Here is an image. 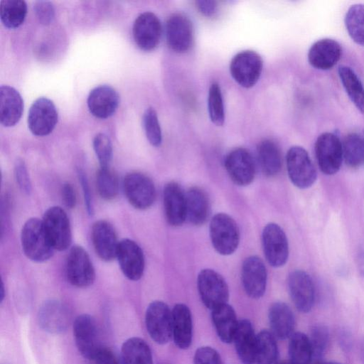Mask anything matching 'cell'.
<instances>
[{"instance_id": "30", "label": "cell", "mask_w": 364, "mask_h": 364, "mask_svg": "<svg viewBox=\"0 0 364 364\" xmlns=\"http://www.w3.org/2000/svg\"><path fill=\"white\" fill-rule=\"evenodd\" d=\"M186 219L195 225H203L208 218L210 205L205 193L192 187L186 193Z\"/></svg>"}, {"instance_id": "40", "label": "cell", "mask_w": 364, "mask_h": 364, "mask_svg": "<svg viewBox=\"0 0 364 364\" xmlns=\"http://www.w3.org/2000/svg\"><path fill=\"white\" fill-rule=\"evenodd\" d=\"M208 109L211 122L222 126L225 122L224 104L220 87L216 82L212 83L209 88Z\"/></svg>"}, {"instance_id": "49", "label": "cell", "mask_w": 364, "mask_h": 364, "mask_svg": "<svg viewBox=\"0 0 364 364\" xmlns=\"http://www.w3.org/2000/svg\"><path fill=\"white\" fill-rule=\"evenodd\" d=\"M62 197L65 205L68 208H73L76 205V194L71 184L64 183L62 188Z\"/></svg>"}, {"instance_id": "39", "label": "cell", "mask_w": 364, "mask_h": 364, "mask_svg": "<svg viewBox=\"0 0 364 364\" xmlns=\"http://www.w3.org/2000/svg\"><path fill=\"white\" fill-rule=\"evenodd\" d=\"M96 186L99 195L104 200H113L118 194L117 176L109 167L99 168L96 176Z\"/></svg>"}, {"instance_id": "5", "label": "cell", "mask_w": 364, "mask_h": 364, "mask_svg": "<svg viewBox=\"0 0 364 364\" xmlns=\"http://www.w3.org/2000/svg\"><path fill=\"white\" fill-rule=\"evenodd\" d=\"M145 324L149 335L156 343L164 345L172 338V313L164 302L154 301L148 306Z\"/></svg>"}, {"instance_id": "3", "label": "cell", "mask_w": 364, "mask_h": 364, "mask_svg": "<svg viewBox=\"0 0 364 364\" xmlns=\"http://www.w3.org/2000/svg\"><path fill=\"white\" fill-rule=\"evenodd\" d=\"M198 289L204 305L211 311L228 304L229 289L224 278L217 272L204 269L197 279Z\"/></svg>"}, {"instance_id": "12", "label": "cell", "mask_w": 364, "mask_h": 364, "mask_svg": "<svg viewBox=\"0 0 364 364\" xmlns=\"http://www.w3.org/2000/svg\"><path fill=\"white\" fill-rule=\"evenodd\" d=\"M58 112L54 103L41 97L31 105L28 114V126L31 132L38 136L50 134L58 122Z\"/></svg>"}, {"instance_id": "50", "label": "cell", "mask_w": 364, "mask_h": 364, "mask_svg": "<svg viewBox=\"0 0 364 364\" xmlns=\"http://www.w3.org/2000/svg\"><path fill=\"white\" fill-rule=\"evenodd\" d=\"M198 11L207 17L213 16L218 10V4L215 1L200 0L196 2Z\"/></svg>"}, {"instance_id": "55", "label": "cell", "mask_w": 364, "mask_h": 364, "mask_svg": "<svg viewBox=\"0 0 364 364\" xmlns=\"http://www.w3.org/2000/svg\"><path fill=\"white\" fill-rule=\"evenodd\" d=\"M323 364H341V363H339L337 362H328V363H324Z\"/></svg>"}, {"instance_id": "45", "label": "cell", "mask_w": 364, "mask_h": 364, "mask_svg": "<svg viewBox=\"0 0 364 364\" xmlns=\"http://www.w3.org/2000/svg\"><path fill=\"white\" fill-rule=\"evenodd\" d=\"M193 364H223L219 353L210 346L198 348L194 354Z\"/></svg>"}, {"instance_id": "13", "label": "cell", "mask_w": 364, "mask_h": 364, "mask_svg": "<svg viewBox=\"0 0 364 364\" xmlns=\"http://www.w3.org/2000/svg\"><path fill=\"white\" fill-rule=\"evenodd\" d=\"M262 242L265 258L271 266L279 267L287 262L288 240L284 230L277 224L271 223L264 227Z\"/></svg>"}, {"instance_id": "19", "label": "cell", "mask_w": 364, "mask_h": 364, "mask_svg": "<svg viewBox=\"0 0 364 364\" xmlns=\"http://www.w3.org/2000/svg\"><path fill=\"white\" fill-rule=\"evenodd\" d=\"M267 274L262 260L257 256L245 259L242 266L241 279L246 294L252 299L262 297L266 289Z\"/></svg>"}, {"instance_id": "56", "label": "cell", "mask_w": 364, "mask_h": 364, "mask_svg": "<svg viewBox=\"0 0 364 364\" xmlns=\"http://www.w3.org/2000/svg\"><path fill=\"white\" fill-rule=\"evenodd\" d=\"M314 364H323V363H320V362H316V363H314Z\"/></svg>"}, {"instance_id": "8", "label": "cell", "mask_w": 364, "mask_h": 364, "mask_svg": "<svg viewBox=\"0 0 364 364\" xmlns=\"http://www.w3.org/2000/svg\"><path fill=\"white\" fill-rule=\"evenodd\" d=\"M315 154L323 173L333 175L339 170L343 161V149L337 135L331 132L319 135L315 143Z\"/></svg>"}, {"instance_id": "4", "label": "cell", "mask_w": 364, "mask_h": 364, "mask_svg": "<svg viewBox=\"0 0 364 364\" xmlns=\"http://www.w3.org/2000/svg\"><path fill=\"white\" fill-rule=\"evenodd\" d=\"M263 60L261 56L251 50L237 53L230 63V73L241 87L250 88L258 81L262 74Z\"/></svg>"}, {"instance_id": "46", "label": "cell", "mask_w": 364, "mask_h": 364, "mask_svg": "<svg viewBox=\"0 0 364 364\" xmlns=\"http://www.w3.org/2000/svg\"><path fill=\"white\" fill-rule=\"evenodd\" d=\"M14 172L17 183L21 190L26 194H30L31 183L23 161L18 159L16 162Z\"/></svg>"}, {"instance_id": "28", "label": "cell", "mask_w": 364, "mask_h": 364, "mask_svg": "<svg viewBox=\"0 0 364 364\" xmlns=\"http://www.w3.org/2000/svg\"><path fill=\"white\" fill-rule=\"evenodd\" d=\"M232 342L237 354L243 364L255 363L257 335L249 320L239 321Z\"/></svg>"}, {"instance_id": "26", "label": "cell", "mask_w": 364, "mask_h": 364, "mask_svg": "<svg viewBox=\"0 0 364 364\" xmlns=\"http://www.w3.org/2000/svg\"><path fill=\"white\" fill-rule=\"evenodd\" d=\"M23 111V101L20 93L9 85L0 87V122L4 127L17 124Z\"/></svg>"}, {"instance_id": "15", "label": "cell", "mask_w": 364, "mask_h": 364, "mask_svg": "<svg viewBox=\"0 0 364 364\" xmlns=\"http://www.w3.org/2000/svg\"><path fill=\"white\" fill-rule=\"evenodd\" d=\"M161 33V21L154 13L144 12L135 19L132 34L136 45L141 50H154L160 42Z\"/></svg>"}, {"instance_id": "36", "label": "cell", "mask_w": 364, "mask_h": 364, "mask_svg": "<svg viewBox=\"0 0 364 364\" xmlns=\"http://www.w3.org/2000/svg\"><path fill=\"white\" fill-rule=\"evenodd\" d=\"M289 355L291 364H311L313 353L309 337L301 333H294L289 338Z\"/></svg>"}, {"instance_id": "17", "label": "cell", "mask_w": 364, "mask_h": 364, "mask_svg": "<svg viewBox=\"0 0 364 364\" xmlns=\"http://www.w3.org/2000/svg\"><path fill=\"white\" fill-rule=\"evenodd\" d=\"M124 275L130 280L141 279L144 270V257L139 245L130 239L119 242L117 257Z\"/></svg>"}, {"instance_id": "43", "label": "cell", "mask_w": 364, "mask_h": 364, "mask_svg": "<svg viewBox=\"0 0 364 364\" xmlns=\"http://www.w3.org/2000/svg\"><path fill=\"white\" fill-rule=\"evenodd\" d=\"M92 144L100 167H109L112 158V144L109 136L99 133L94 137Z\"/></svg>"}, {"instance_id": "14", "label": "cell", "mask_w": 364, "mask_h": 364, "mask_svg": "<svg viewBox=\"0 0 364 364\" xmlns=\"http://www.w3.org/2000/svg\"><path fill=\"white\" fill-rule=\"evenodd\" d=\"M166 39L168 46L174 52H187L193 41V28L190 19L179 13L171 14L166 22Z\"/></svg>"}, {"instance_id": "51", "label": "cell", "mask_w": 364, "mask_h": 364, "mask_svg": "<svg viewBox=\"0 0 364 364\" xmlns=\"http://www.w3.org/2000/svg\"><path fill=\"white\" fill-rule=\"evenodd\" d=\"M339 341L341 346L346 350H348L351 347V335L350 333L346 330L341 331L339 335Z\"/></svg>"}, {"instance_id": "9", "label": "cell", "mask_w": 364, "mask_h": 364, "mask_svg": "<svg viewBox=\"0 0 364 364\" xmlns=\"http://www.w3.org/2000/svg\"><path fill=\"white\" fill-rule=\"evenodd\" d=\"M66 276L72 285L79 288L87 287L94 282L95 269L82 247L75 245L70 250L66 260Z\"/></svg>"}, {"instance_id": "48", "label": "cell", "mask_w": 364, "mask_h": 364, "mask_svg": "<svg viewBox=\"0 0 364 364\" xmlns=\"http://www.w3.org/2000/svg\"><path fill=\"white\" fill-rule=\"evenodd\" d=\"M91 360L93 364H119L113 353L109 349L102 346Z\"/></svg>"}, {"instance_id": "10", "label": "cell", "mask_w": 364, "mask_h": 364, "mask_svg": "<svg viewBox=\"0 0 364 364\" xmlns=\"http://www.w3.org/2000/svg\"><path fill=\"white\" fill-rule=\"evenodd\" d=\"M123 186L128 201L136 209H147L155 201L154 184L150 178L141 173L127 174L124 178Z\"/></svg>"}, {"instance_id": "23", "label": "cell", "mask_w": 364, "mask_h": 364, "mask_svg": "<svg viewBox=\"0 0 364 364\" xmlns=\"http://www.w3.org/2000/svg\"><path fill=\"white\" fill-rule=\"evenodd\" d=\"M342 55L340 43L331 38H322L312 44L308 52L309 64L318 70L332 68Z\"/></svg>"}, {"instance_id": "6", "label": "cell", "mask_w": 364, "mask_h": 364, "mask_svg": "<svg viewBox=\"0 0 364 364\" xmlns=\"http://www.w3.org/2000/svg\"><path fill=\"white\" fill-rule=\"evenodd\" d=\"M287 168L292 183L299 188H306L316 179V171L307 151L301 146L291 147L286 156Z\"/></svg>"}, {"instance_id": "31", "label": "cell", "mask_w": 364, "mask_h": 364, "mask_svg": "<svg viewBox=\"0 0 364 364\" xmlns=\"http://www.w3.org/2000/svg\"><path fill=\"white\" fill-rule=\"evenodd\" d=\"M257 159L264 175L274 176L281 170L282 160L278 145L272 139L261 141L257 147Z\"/></svg>"}, {"instance_id": "1", "label": "cell", "mask_w": 364, "mask_h": 364, "mask_svg": "<svg viewBox=\"0 0 364 364\" xmlns=\"http://www.w3.org/2000/svg\"><path fill=\"white\" fill-rule=\"evenodd\" d=\"M21 241L25 255L36 262L49 259L54 248L45 230L42 220L36 218L28 219L23 225Z\"/></svg>"}, {"instance_id": "29", "label": "cell", "mask_w": 364, "mask_h": 364, "mask_svg": "<svg viewBox=\"0 0 364 364\" xmlns=\"http://www.w3.org/2000/svg\"><path fill=\"white\" fill-rule=\"evenodd\" d=\"M211 311L213 323L219 338L226 343L232 342L239 323L233 308L225 304Z\"/></svg>"}, {"instance_id": "54", "label": "cell", "mask_w": 364, "mask_h": 364, "mask_svg": "<svg viewBox=\"0 0 364 364\" xmlns=\"http://www.w3.org/2000/svg\"><path fill=\"white\" fill-rule=\"evenodd\" d=\"M278 364H291V363L289 361H282L279 362Z\"/></svg>"}, {"instance_id": "42", "label": "cell", "mask_w": 364, "mask_h": 364, "mask_svg": "<svg viewBox=\"0 0 364 364\" xmlns=\"http://www.w3.org/2000/svg\"><path fill=\"white\" fill-rule=\"evenodd\" d=\"M313 358L319 359L326 351L329 341V331L326 326L323 324L314 325L309 337Z\"/></svg>"}, {"instance_id": "16", "label": "cell", "mask_w": 364, "mask_h": 364, "mask_svg": "<svg viewBox=\"0 0 364 364\" xmlns=\"http://www.w3.org/2000/svg\"><path fill=\"white\" fill-rule=\"evenodd\" d=\"M288 289L296 308L308 313L315 301V287L311 277L302 270L291 272L287 279Z\"/></svg>"}, {"instance_id": "27", "label": "cell", "mask_w": 364, "mask_h": 364, "mask_svg": "<svg viewBox=\"0 0 364 364\" xmlns=\"http://www.w3.org/2000/svg\"><path fill=\"white\" fill-rule=\"evenodd\" d=\"M268 318L270 331L276 338L284 340L294 333V316L287 304L281 301L272 304L269 309Z\"/></svg>"}, {"instance_id": "52", "label": "cell", "mask_w": 364, "mask_h": 364, "mask_svg": "<svg viewBox=\"0 0 364 364\" xmlns=\"http://www.w3.org/2000/svg\"><path fill=\"white\" fill-rule=\"evenodd\" d=\"M360 358L364 363V339L363 340L361 345H360Z\"/></svg>"}, {"instance_id": "32", "label": "cell", "mask_w": 364, "mask_h": 364, "mask_svg": "<svg viewBox=\"0 0 364 364\" xmlns=\"http://www.w3.org/2000/svg\"><path fill=\"white\" fill-rule=\"evenodd\" d=\"M122 358L124 364H154L151 349L141 338L132 337L122 346Z\"/></svg>"}, {"instance_id": "7", "label": "cell", "mask_w": 364, "mask_h": 364, "mask_svg": "<svg viewBox=\"0 0 364 364\" xmlns=\"http://www.w3.org/2000/svg\"><path fill=\"white\" fill-rule=\"evenodd\" d=\"M42 222L54 250L68 249L72 241V232L65 211L59 206L50 207L45 212Z\"/></svg>"}, {"instance_id": "35", "label": "cell", "mask_w": 364, "mask_h": 364, "mask_svg": "<svg viewBox=\"0 0 364 364\" xmlns=\"http://www.w3.org/2000/svg\"><path fill=\"white\" fill-rule=\"evenodd\" d=\"M27 4L23 0H3L0 5V18L8 28L19 27L25 21Z\"/></svg>"}, {"instance_id": "2", "label": "cell", "mask_w": 364, "mask_h": 364, "mask_svg": "<svg viewBox=\"0 0 364 364\" xmlns=\"http://www.w3.org/2000/svg\"><path fill=\"white\" fill-rule=\"evenodd\" d=\"M210 236L213 247L223 255L232 254L240 242L238 226L225 213H218L213 217L210 223Z\"/></svg>"}, {"instance_id": "20", "label": "cell", "mask_w": 364, "mask_h": 364, "mask_svg": "<svg viewBox=\"0 0 364 364\" xmlns=\"http://www.w3.org/2000/svg\"><path fill=\"white\" fill-rule=\"evenodd\" d=\"M38 320L41 327L50 333H61L67 330L71 322V314L60 302L50 300L39 309Z\"/></svg>"}, {"instance_id": "24", "label": "cell", "mask_w": 364, "mask_h": 364, "mask_svg": "<svg viewBox=\"0 0 364 364\" xmlns=\"http://www.w3.org/2000/svg\"><path fill=\"white\" fill-rule=\"evenodd\" d=\"M164 205L167 222L179 226L186 219V193L176 182L166 184L164 188Z\"/></svg>"}, {"instance_id": "33", "label": "cell", "mask_w": 364, "mask_h": 364, "mask_svg": "<svg viewBox=\"0 0 364 364\" xmlns=\"http://www.w3.org/2000/svg\"><path fill=\"white\" fill-rule=\"evenodd\" d=\"M338 73L348 97L355 107L364 114V87L360 78L352 68L346 65L340 66Z\"/></svg>"}, {"instance_id": "53", "label": "cell", "mask_w": 364, "mask_h": 364, "mask_svg": "<svg viewBox=\"0 0 364 364\" xmlns=\"http://www.w3.org/2000/svg\"><path fill=\"white\" fill-rule=\"evenodd\" d=\"M4 298V287L3 282H1V301H3Z\"/></svg>"}, {"instance_id": "44", "label": "cell", "mask_w": 364, "mask_h": 364, "mask_svg": "<svg viewBox=\"0 0 364 364\" xmlns=\"http://www.w3.org/2000/svg\"><path fill=\"white\" fill-rule=\"evenodd\" d=\"M34 12L38 21L43 25H49L55 16V9L52 2L48 1H36L33 5Z\"/></svg>"}, {"instance_id": "21", "label": "cell", "mask_w": 364, "mask_h": 364, "mask_svg": "<svg viewBox=\"0 0 364 364\" xmlns=\"http://www.w3.org/2000/svg\"><path fill=\"white\" fill-rule=\"evenodd\" d=\"M87 104L90 112L94 117L107 119L112 116L117 109L119 95L110 85H101L90 92Z\"/></svg>"}, {"instance_id": "25", "label": "cell", "mask_w": 364, "mask_h": 364, "mask_svg": "<svg viewBox=\"0 0 364 364\" xmlns=\"http://www.w3.org/2000/svg\"><path fill=\"white\" fill-rule=\"evenodd\" d=\"M171 313L172 338L178 348L186 350L191 346L193 338L191 312L184 304H176Z\"/></svg>"}, {"instance_id": "11", "label": "cell", "mask_w": 364, "mask_h": 364, "mask_svg": "<svg viewBox=\"0 0 364 364\" xmlns=\"http://www.w3.org/2000/svg\"><path fill=\"white\" fill-rule=\"evenodd\" d=\"M73 336L80 353L92 360L102 346L95 318L89 314L77 316L73 322Z\"/></svg>"}, {"instance_id": "37", "label": "cell", "mask_w": 364, "mask_h": 364, "mask_svg": "<svg viewBox=\"0 0 364 364\" xmlns=\"http://www.w3.org/2000/svg\"><path fill=\"white\" fill-rule=\"evenodd\" d=\"M348 35L357 44L364 46V4H356L349 7L345 18Z\"/></svg>"}, {"instance_id": "22", "label": "cell", "mask_w": 364, "mask_h": 364, "mask_svg": "<svg viewBox=\"0 0 364 364\" xmlns=\"http://www.w3.org/2000/svg\"><path fill=\"white\" fill-rule=\"evenodd\" d=\"M91 237L95 251L102 260L109 262L116 258L119 242L109 222L96 221L92 227Z\"/></svg>"}, {"instance_id": "47", "label": "cell", "mask_w": 364, "mask_h": 364, "mask_svg": "<svg viewBox=\"0 0 364 364\" xmlns=\"http://www.w3.org/2000/svg\"><path fill=\"white\" fill-rule=\"evenodd\" d=\"M78 175L79 180L82 188L86 209L88 214L92 215L93 214V205L87 178L85 173L82 171H78Z\"/></svg>"}, {"instance_id": "18", "label": "cell", "mask_w": 364, "mask_h": 364, "mask_svg": "<svg viewBox=\"0 0 364 364\" xmlns=\"http://www.w3.org/2000/svg\"><path fill=\"white\" fill-rule=\"evenodd\" d=\"M225 167L231 180L238 186H247L255 176V164L251 154L244 148L232 150L226 156Z\"/></svg>"}, {"instance_id": "38", "label": "cell", "mask_w": 364, "mask_h": 364, "mask_svg": "<svg viewBox=\"0 0 364 364\" xmlns=\"http://www.w3.org/2000/svg\"><path fill=\"white\" fill-rule=\"evenodd\" d=\"M343 159L346 164L356 168L364 162V139L356 133L348 134L342 143Z\"/></svg>"}, {"instance_id": "34", "label": "cell", "mask_w": 364, "mask_h": 364, "mask_svg": "<svg viewBox=\"0 0 364 364\" xmlns=\"http://www.w3.org/2000/svg\"><path fill=\"white\" fill-rule=\"evenodd\" d=\"M255 363L278 364L279 351L276 338L271 331L262 330L257 335Z\"/></svg>"}, {"instance_id": "41", "label": "cell", "mask_w": 364, "mask_h": 364, "mask_svg": "<svg viewBox=\"0 0 364 364\" xmlns=\"http://www.w3.org/2000/svg\"><path fill=\"white\" fill-rule=\"evenodd\" d=\"M143 127L149 143L154 146H159L162 141V134L158 115L153 107L147 108L142 117Z\"/></svg>"}]
</instances>
